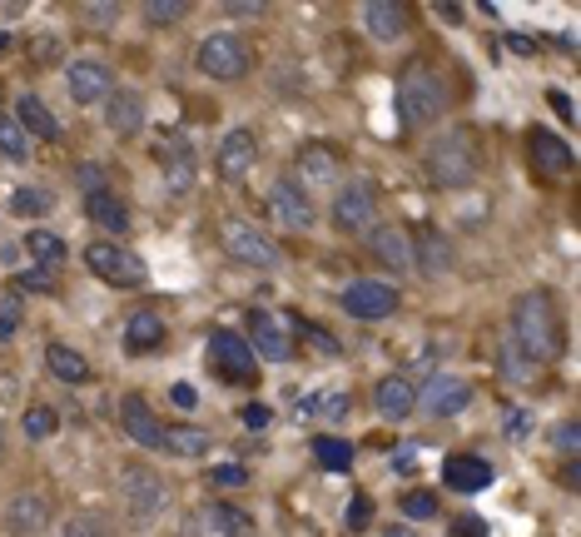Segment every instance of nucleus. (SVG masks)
<instances>
[{
  "mask_svg": "<svg viewBox=\"0 0 581 537\" xmlns=\"http://www.w3.org/2000/svg\"><path fill=\"white\" fill-rule=\"evenodd\" d=\"M269 418H273V408H264V403L244 408V423H248V428H269Z\"/></svg>",
  "mask_w": 581,
  "mask_h": 537,
  "instance_id": "nucleus-52",
  "label": "nucleus"
},
{
  "mask_svg": "<svg viewBox=\"0 0 581 537\" xmlns=\"http://www.w3.org/2000/svg\"><path fill=\"white\" fill-rule=\"evenodd\" d=\"M20 249H26L30 264H40V269H60V264H65V239L50 234V230H30Z\"/></svg>",
  "mask_w": 581,
  "mask_h": 537,
  "instance_id": "nucleus-32",
  "label": "nucleus"
},
{
  "mask_svg": "<svg viewBox=\"0 0 581 537\" xmlns=\"http://www.w3.org/2000/svg\"><path fill=\"white\" fill-rule=\"evenodd\" d=\"M497 373H502L507 383H532L537 379V363L512 344V334H502V349H497Z\"/></svg>",
  "mask_w": 581,
  "mask_h": 537,
  "instance_id": "nucleus-33",
  "label": "nucleus"
},
{
  "mask_svg": "<svg viewBox=\"0 0 581 537\" xmlns=\"http://www.w3.org/2000/svg\"><path fill=\"white\" fill-rule=\"evenodd\" d=\"M209 369L219 373L224 383H254L259 379V359L234 328H214L209 334Z\"/></svg>",
  "mask_w": 581,
  "mask_h": 537,
  "instance_id": "nucleus-8",
  "label": "nucleus"
},
{
  "mask_svg": "<svg viewBox=\"0 0 581 537\" xmlns=\"http://www.w3.org/2000/svg\"><path fill=\"white\" fill-rule=\"evenodd\" d=\"M199 70L209 75V80H244L248 70H254V50H248V40L244 36H234V30H214V36H204L199 40Z\"/></svg>",
  "mask_w": 581,
  "mask_h": 537,
  "instance_id": "nucleus-6",
  "label": "nucleus"
},
{
  "mask_svg": "<svg viewBox=\"0 0 581 537\" xmlns=\"http://www.w3.org/2000/svg\"><path fill=\"white\" fill-rule=\"evenodd\" d=\"M248 349H254V359H269V363H289L293 359V338L289 328H283L279 314H264V308H254L248 314Z\"/></svg>",
  "mask_w": 581,
  "mask_h": 537,
  "instance_id": "nucleus-11",
  "label": "nucleus"
},
{
  "mask_svg": "<svg viewBox=\"0 0 581 537\" xmlns=\"http://www.w3.org/2000/svg\"><path fill=\"white\" fill-rule=\"evenodd\" d=\"M477 165H482V155H477V140L467 130H442L438 140L423 150V179L432 189H462L477 179Z\"/></svg>",
  "mask_w": 581,
  "mask_h": 537,
  "instance_id": "nucleus-3",
  "label": "nucleus"
},
{
  "mask_svg": "<svg viewBox=\"0 0 581 537\" xmlns=\"http://www.w3.org/2000/svg\"><path fill=\"white\" fill-rule=\"evenodd\" d=\"M383 537H417V532H413V528H387Z\"/></svg>",
  "mask_w": 581,
  "mask_h": 537,
  "instance_id": "nucleus-59",
  "label": "nucleus"
},
{
  "mask_svg": "<svg viewBox=\"0 0 581 537\" xmlns=\"http://www.w3.org/2000/svg\"><path fill=\"white\" fill-rule=\"evenodd\" d=\"M348 393H338V388H328V393H309L299 403V423H318V418H328V423H343L348 418Z\"/></svg>",
  "mask_w": 581,
  "mask_h": 537,
  "instance_id": "nucleus-31",
  "label": "nucleus"
},
{
  "mask_svg": "<svg viewBox=\"0 0 581 537\" xmlns=\"http://www.w3.org/2000/svg\"><path fill=\"white\" fill-rule=\"evenodd\" d=\"M105 124L120 134V140H134L144 130V100L140 90H110L105 95Z\"/></svg>",
  "mask_w": 581,
  "mask_h": 537,
  "instance_id": "nucleus-20",
  "label": "nucleus"
},
{
  "mask_svg": "<svg viewBox=\"0 0 581 537\" xmlns=\"http://www.w3.org/2000/svg\"><path fill=\"white\" fill-rule=\"evenodd\" d=\"M363 26L373 40H403L407 36V5L403 0H368L363 5Z\"/></svg>",
  "mask_w": 581,
  "mask_h": 537,
  "instance_id": "nucleus-25",
  "label": "nucleus"
},
{
  "mask_svg": "<svg viewBox=\"0 0 581 537\" xmlns=\"http://www.w3.org/2000/svg\"><path fill=\"white\" fill-rule=\"evenodd\" d=\"M164 349V318L154 314V308H134L130 324H124V353H134V359H144V353Z\"/></svg>",
  "mask_w": 581,
  "mask_h": 537,
  "instance_id": "nucleus-26",
  "label": "nucleus"
},
{
  "mask_svg": "<svg viewBox=\"0 0 581 537\" xmlns=\"http://www.w3.org/2000/svg\"><path fill=\"white\" fill-rule=\"evenodd\" d=\"M348 308L353 318H387L397 308V289L387 279H358L343 289V299H338Z\"/></svg>",
  "mask_w": 581,
  "mask_h": 537,
  "instance_id": "nucleus-14",
  "label": "nucleus"
},
{
  "mask_svg": "<svg viewBox=\"0 0 581 537\" xmlns=\"http://www.w3.org/2000/svg\"><path fill=\"white\" fill-rule=\"evenodd\" d=\"M209 522H214L224 537H248V532H254V518H248L244 508H229V502H214V508H209Z\"/></svg>",
  "mask_w": 581,
  "mask_h": 537,
  "instance_id": "nucleus-38",
  "label": "nucleus"
},
{
  "mask_svg": "<svg viewBox=\"0 0 581 537\" xmlns=\"http://www.w3.org/2000/svg\"><path fill=\"white\" fill-rule=\"evenodd\" d=\"M224 10H229V16H238V20H248V16H259V10H269V5H264V0H229Z\"/></svg>",
  "mask_w": 581,
  "mask_h": 537,
  "instance_id": "nucleus-51",
  "label": "nucleus"
},
{
  "mask_svg": "<svg viewBox=\"0 0 581 537\" xmlns=\"http://www.w3.org/2000/svg\"><path fill=\"white\" fill-rule=\"evenodd\" d=\"M55 537H110V532H105V522H95V518H70Z\"/></svg>",
  "mask_w": 581,
  "mask_h": 537,
  "instance_id": "nucleus-48",
  "label": "nucleus"
},
{
  "mask_svg": "<svg viewBox=\"0 0 581 537\" xmlns=\"http://www.w3.org/2000/svg\"><path fill=\"white\" fill-rule=\"evenodd\" d=\"M373 403H378V413L387 423H403V418L417 413V388H413V379L393 373V379H383L378 388H373Z\"/></svg>",
  "mask_w": 581,
  "mask_h": 537,
  "instance_id": "nucleus-23",
  "label": "nucleus"
},
{
  "mask_svg": "<svg viewBox=\"0 0 581 537\" xmlns=\"http://www.w3.org/2000/svg\"><path fill=\"white\" fill-rule=\"evenodd\" d=\"M16 289L20 294H55V289H60V269H40V264H30L26 274H20V279H16Z\"/></svg>",
  "mask_w": 581,
  "mask_h": 537,
  "instance_id": "nucleus-41",
  "label": "nucleus"
},
{
  "mask_svg": "<svg viewBox=\"0 0 581 537\" xmlns=\"http://www.w3.org/2000/svg\"><path fill=\"white\" fill-rule=\"evenodd\" d=\"M254 165H259L254 130H229V134H224V140H219V175L224 179H244Z\"/></svg>",
  "mask_w": 581,
  "mask_h": 537,
  "instance_id": "nucleus-22",
  "label": "nucleus"
},
{
  "mask_svg": "<svg viewBox=\"0 0 581 537\" xmlns=\"http://www.w3.org/2000/svg\"><path fill=\"white\" fill-rule=\"evenodd\" d=\"M512 344L527 353L532 363H552L562 353V314H556V299L546 289H527L512 304Z\"/></svg>",
  "mask_w": 581,
  "mask_h": 537,
  "instance_id": "nucleus-1",
  "label": "nucleus"
},
{
  "mask_svg": "<svg viewBox=\"0 0 581 537\" xmlns=\"http://www.w3.org/2000/svg\"><path fill=\"white\" fill-rule=\"evenodd\" d=\"M85 214H90V224H100V230H110L115 239H120L124 230H130V204H124L115 189L85 194Z\"/></svg>",
  "mask_w": 581,
  "mask_h": 537,
  "instance_id": "nucleus-28",
  "label": "nucleus"
},
{
  "mask_svg": "<svg viewBox=\"0 0 581 537\" xmlns=\"http://www.w3.org/2000/svg\"><path fill=\"white\" fill-rule=\"evenodd\" d=\"M0 155L5 159H26L30 155V140H26V130L16 124V115H0Z\"/></svg>",
  "mask_w": 581,
  "mask_h": 537,
  "instance_id": "nucleus-40",
  "label": "nucleus"
},
{
  "mask_svg": "<svg viewBox=\"0 0 581 537\" xmlns=\"http://www.w3.org/2000/svg\"><path fill=\"white\" fill-rule=\"evenodd\" d=\"M45 363H50V373L60 383H90V379H95V369L85 363V353H75L70 344H60V338L45 349Z\"/></svg>",
  "mask_w": 581,
  "mask_h": 537,
  "instance_id": "nucleus-30",
  "label": "nucleus"
},
{
  "mask_svg": "<svg viewBox=\"0 0 581 537\" xmlns=\"http://www.w3.org/2000/svg\"><path fill=\"white\" fill-rule=\"evenodd\" d=\"M120 423H124V433H130L140 448H159L164 443V423L154 418V408H150V398L144 393H130L120 403Z\"/></svg>",
  "mask_w": 581,
  "mask_h": 537,
  "instance_id": "nucleus-18",
  "label": "nucleus"
},
{
  "mask_svg": "<svg viewBox=\"0 0 581 537\" xmlns=\"http://www.w3.org/2000/svg\"><path fill=\"white\" fill-rule=\"evenodd\" d=\"M5 528H10V537L45 532L50 528V498H45L40 488H20V493L5 502Z\"/></svg>",
  "mask_w": 581,
  "mask_h": 537,
  "instance_id": "nucleus-13",
  "label": "nucleus"
},
{
  "mask_svg": "<svg viewBox=\"0 0 581 537\" xmlns=\"http://www.w3.org/2000/svg\"><path fill=\"white\" fill-rule=\"evenodd\" d=\"M65 85H70V100L75 105H100V100L110 95V70L100 60H75L70 70H65Z\"/></svg>",
  "mask_w": 581,
  "mask_h": 537,
  "instance_id": "nucleus-21",
  "label": "nucleus"
},
{
  "mask_svg": "<svg viewBox=\"0 0 581 537\" xmlns=\"http://www.w3.org/2000/svg\"><path fill=\"white\" fill-rule=\"evenodd\" d=\"M552 110H556V115H562V120H572V100H566L562 90H552Z\"/></svg>",
  "mask_w": 581,
  "mask_h": 537,
  "instance_id": "nucleus-57",
  "label": "nucleus"
},
{
  "mask_svg": "<svg viewBox=\"0 0 581 537\" xmlns=\"http://www.w3.org/2000/svg\"><path fill=\"white\" fill-rule=\"evenodd\" d=\"M75 185L85 189V194H100V189H110V169L95 165V159H85V165L75 169Z\"/></svg>",
  "mask_w": 581,
  "mask_h": 537,
  "instance_id": "nucleus-45",
  "label": "nucleus"
},
{
  "mask_svg": "<svg viewBox=\"0 0 581 537\" xmlns=\"http://www.w3.org/2000/svg\"><path fill=\"white\" fill-rule=\"evenodd\" d=\"M502 45H507L512 55H537V40H532V36H507Z\"/></svg>",
  "mask_w": 581,
  "mask_h": 537,
  "instance_id": "nucleus-53",
  "label": "nucleus"
},
{
  "mask_svg": "<svg viewBox=\"0 0 581 537\" xmlns=\"http://www.w3.org/2000/svg\"><path fill=\"white\" fill-rule=\"evenodd\" d=\"M438 16L448 20V26H462V5H452V0H442V5H438Z\"/></svg>",
  "mask_w": 581,
  "mask_h": 537,
  "instance_id": "nucleus-56",
  "label": "nucleus"
},
{
  "mask_svg": "<svg viewBox=\"0 0 581 537\" xmlns=\"http://www.w3.org/2000/svg\"><path fill=\"white\" fill-rule=\"evenodd\" d=\"M224 249H229V259L248 269H279V244L244 220H224Z\"/></svg>",
  "mask_w": 581,
  "mask_h": 537,
  "instance_id": "nucleus-10",
  "label": "nucleus"
},
{
  "mask_svg": "<svg viewBox=\"0 0 581 537\" xmlns=\"http://www.w3.org/2000/svg\"><path fill=\"white\" fill-rule=\"evenodd\" d=\"M244 467H238V463H219V467H214V473H209V483L214 488H238V483H244Z\"/></svg>",
  "mask_w": 581,
  "mask_h": 537,
  "instance_id": "nucleus-49",
  "label": "nucleus"
},
{
  "mask_svg": "<svg viewBox=\"0 0 581 537\" xmlns=\"http://www.w3.org/2000/svg\"><path fill=\"white\" fill-rule=\"evenodd\" d=\"M204 448H209V433H204V428H189V423H179V428H164V443H159V453H174V458H199Z\"/></svg>",
  "mask_w": 581,
  "mask_h": 537,
  "instance_id": "nucleus-34",
  "label": "nucleus"
},
{
  "mask_svg": "<svg viewBox=\"0 0 581 537\" xmlns=\"http://www.w3.org/2000/svg\"><path fill=\"white\" fill-rule=\"evenodd\" d=\"M16 124L26 130V140H45V145L60 140V120H55L50 105H45L40 95H30V90L16 100Z\"/></svg>",
  "mask_w": 581,
  "mask_h": 537,
  "instance_id": "nucleus-24",
  "label": "nucleus"
},
{
  "mask_svg": "<svg viewBox=\"0 0 581 537\" xmlns=\"http://www.w3.org/2000/svg\"><path fill=\"white\" fill-rule=\"evenodd\" d=\"M60 428V413H55L50 403H30L26 413H20V433H26V438H50V433Z\"/></svg>",
  "mask_w": 581,
  "mask_h": 537,
  "instance_id": "nucleus-39",
  "label": "nucleus"
},
{
  "mask_svg": "<svg viewBox=\"0 0 581 537\" xmlns=\"http://www.w3.org/2000/svg\"><path fill=\"white\" fill-rule=\"evenodd\" d=\"M417 403H423L432 418H458L462 408L472 403V383H467V379H452V373H432L428 388L417 393Z\"/></svg>",
  "mask_w": 581,
  "mask_h": 537,
  "instance_id": "nucleus-15",
  "label": "nucleus"
},
{
  "mask_svg": "<svg viewBox=\"0 0 581 537\" xmlns=\"http://www.w3.org/2000/svg\"><path fill=\"white\" fill-rule=\"evenodd\" d=\"M527 155H532V165H537L542 175H572L576 169L572 145H566L562 134H552V130H527Z\"/></svg>",
  "mask_w": 581,
  "mask_h": 537,
  "instance_id": "nucleus-16",
  "label": "nucleus"
},
{
  "mask_svg": "<svg viewBox=\"0 0 581 537\" xmlns=\"http://www.w3.org/2000/svg\"><path fill=\"white\" fill-rule=\"evenodd\" d=\"M333 224L343 234H368L373 224H378V189H373V179L353 175L348 185H338V194H333Z\"/></svg>",
  "mask_w": 581,
  "mask_h": 537,
  "instance_id": "nucleus-7",
  "label": "nucleus"
},
{
  "mask_svg": "<svg viewBox=\"0 0 581 537\" xmlns=\"http://www.w3.org/2000/svg\"><path fill=\"white\" fill-rule=\"evenodd\" d=\"M368 254L378 259L383 269H393V274L413 269V244H407V234L397 230V224H373L368 230Z\"/></svg>",
  "mask_w": 581,
  "mask_h": 537,
  "instance_id": "nucleus-17",
  "label": "nucleus"
},
{
  "mask_svg": "<svg viewBox=\"0 0 581 537\" xmlns=\"http://www.w3.org/2000/svg\"><path fill=\"white\" fill-rule=\"evenodd\" d=\"M338 169H343V155H338L333 145H323V140H309V145L299 150V159H293V179H299L309 194H313L318 185H333Z\"/></svg>",
  "mask_w": 581,
  "mask_h": 537,
  "instance_id": "nucleus-12",
  "label": "nucleus"
},
{
  "mask_svg": "<svg viewBox=\"0 0 581 537\" xmlns=\"http://www.w3.org/2000/svg\"><path fill=\"white\" fill-rule=\"evenodd\" d=\"M10 50V36H0V55H5Z\"/></svg>",
  "mask_w": 581,
  "mask_h": 537,
  "instance_id": "nucleus-60",
  "label": "nucleus"
},
{
  "mask_svg": "<svg viewBox=\"0 0 581 537\" xmlns=\"http://www.w3.org/2000/svg\"><path fill=\"white\" fill-rule=\"evenodd\" d=\"M10 209H16L20 220H45V214L55 209V194L40 189V185H20L16 194H10Z\"/></svg>",
  "mask_w": 581,
  "mask_h": 537,
  "instance_id": "nucleus-35",
  "label": "nucleus"
},
{
  "mask_svg": "<svg viewBox=\"0 0 581 537\" xmlns=\"http://www.w3.org/2000/svg\"><path fill=\"white\" fill-rule=\"evenodd\" d=\"M403 512L407 518H438V493H428V488L403 493Z\"/></svg>",
  "mask_w": 581,
  "mask_h": 537,
  "instance_id": "nucleus-46",
  "label": "nucleus"
},
{
  "mask_svg": "<svg viewBox=\"0 0 581 537\" xmlns=\"http://www.w3.org/2000/svg\"><path fill=\"white\" fill-rule=\"evenodd\" d=\"M79 20L95 26V30H105V26H115V20H120V5H115V0H90V5H79Z\"/></svg>",
  "mask_w": 581,
  "mask_h": 537,
  "instance_id": "nucleus-44",
  "label": "nucleus"
},
{
  "mask_svg": "<svg viewBox=\"0 0 581 537\" xmlns=\"http://www.w3.org/2000/svg\"><path fill=\"white\" fill-rule=\"evenodd\" d=\"M373 522V498L368 493H353V502H348V532H363Z\"/></svg>",
  "mask_w": 581,
  "mask_h": 537,
  "instance_id": "nucleus-47",
  "label": "nucleus"
},
{
  "mask_svg": "<svg viewBox=\"0 0 581 537\" xmlns=\"http://www.w3.org/2000/svg\"><path fill=\"white\" fill-rule=\"evenodd\" d=\"M562 483H566V488H572V493H576V483H581V473H576V458H566V467H562Z\"/></svg>",
  "mask_w": 581,
  "mask_h": 537,
  "instance_id": "nucleus-58",
  "label": "nucleus"
},
{
  "mask_svg": "<svg viewBox=\"0 0 581 537\" xmlns=\"http://www.w3.org/2000/svg\"><path fill=\"white\" fill-rule=\"evenodd\" d=\"M502 428H507V438H527V428H532V418L522 413V408H512V413L502 418Z\"/></svg>",
  "mask_w": 581,
  "mask_h": 537,
  "instance_id": "nucleus-50",
  "label": "nucleus"
},
{
  "mask_svg": "<svg viewBox=\"0 0 581 537\" xmlns=\"http://www.w3.org/2000/svg\"><path fill=\"white\" fill-rule=\"evenodd\" d=\"M313 458L323 463L328 473H348V467H353V448L343 438H333V433H323V438L313 443Z\"/></svg>",
  "mask_w": 581,
  "mask_h": 537,
  "instance_id": "nucleus-37",
  "label": "nucleus"
},
{
  "mask_svg": "<svg viewBox=\"0 0 581 537\" xmlns=\"http://www.w3.org/2000/svg\"><path fill=\"white\" fill-rule=\"evenodd\" d=\"M269 209H273V220H279L283 230H293V234L313 230V220H318L313 194L303 189L293 175H283V179H273V185H269Z\"/></svg>",
  "mask_w": 581,
  "mask_h": 537,
  "instance_id": "nucleus-9",
  "label": "nucleus"
},
{
  "mask_svg": "<svg viewBox=\"0 0 581 537\" xmlns=\"http://www.w3.org/2000/svg\"><path fill=\"white\" fill-rule=\"evenodd\" d=\"M20 328H26V304H20V289L10 284V289L0 294V344H10Z\"/></svg>",
  "mask_w": 581,
  "mask_h": 537,
  "instance_id": "nucleus-36",
  "label": "nucleus"
},
{
  "mask_svg": "<svg viewBox=\"0 0 581 537\" xmlns=\"http://www.w3.org/2000/svg\"><path fill=\"white\" fill-rule=\"evenodd\" d=\"M85 269L95 274V279H105L110 289H140V284L150 279L144 259L134 254V249H124L120 239H95V244H85Z\"/></svg>",
  "mask_w": 581,
  "mask_h": 537,
  "instance_id": "nucleus-5",
  "label": "nucleus"
},
{
  "mask_svg": "<svg viewBox=\"0 0 581 537\" xmlns=\"http://www.w3.org/2000/svg\"><path fill=\"white\" fill-rule=\"evenodd\" d=\"M448 105H452L448 75L428 60H407L403 75H397V115H403V124H413V130L438 124L448 115Z\"/></svg>",
  "mask_w": 581,
  "mask_h": 537,
  "instance_id": "nucleus-2",
  "label": "nucleus"
},
{
  "mask_svg": "<svg viewBox=\"0 0 581 537\" xmlns=\"http://www.w3.org/2000/svg\"><path fill=\"white\" fill-rule=\"evenodd\" d=\"M120 498H124V518H130L134 528H150L159 512H164V502H169V483L154 473V467L130 463L120 473Z\"/></svg>",
  "mask_w": 581,
  "mask_h": 537,
  "instance_id": "nucleus-4",
  "label": "nucleus"
},
{
  "mask_svg": "<svg viewBox=\"0 0 581 537\" xmlns=\"http://www.w3.org/2000/svg\"><path fill=\"white\" fill-rule=\"evenodd\" d=\"M576 418H562V423H552V433H546V443H552L556 453H562V458H576Z\"/></svg>",
  "mask_w": 581,
  "mask_h": 537,
  "instance_id": "nucleus-43",
  "label": "nucleus"
},
{
  "mask_svg": "<svg viewBox=\"0 0 581 537\" xmlns=\"http://www.w3.org/2000/svg\"><path fill=\"white\" fill-rule=\"evenodd\" d=\"M413 269H423V274H448L452 269V244L442 239L438 230H417V239H413Z\"/></svg>",
  "mask_w": 581,
  "mask_h": 537,
  "instance_id": "nucleus-29",
  "label": "nucleus"
},
{
  "mask_svg": "<svg viewBox=\"0 0 581 537\" xmlns=\"http://www.w3.org/2000/svg\"><path fill=\"white\" fill-rule=\"evenodd\" d=\"M442 483L452 493H482V488H492V463L477 458V453H452L442 463Z\"/></svg>",
  "mask_w": 581,
  "mask_h": 537,
  "instance_id": "nucleus-19",
  "label": "nucleus"
},
{
  "mask_svg": "<svg viewBox=\"0 0 581 537\" xmlns=\"http://www.w3.org/2000/svg\"><path fill=\"white\" fill-rule=\"evenodd\" d=\"M169 398H174L179 408H194V403H199V393H194L189 383H174V388H169Z\"/></svg>",
  "mask_w": 581,
  "mask_h": 537,
  "instance_id": "nucleus-54",
  "label": "nucleus"
},
{
  "mask_svg": "<svg viewBox=\"0 0 581 537\" xmlns=\"http://www.w3.org/2000/svg\"><path fill=\"white\" fill-rule=\"evenodd\" d=\"M189 16V0H150L144 5V20L150 26H174V20H185Z\"/></svg>",
  "mask_w": 581,
  "mask_h": 537,
  "instance_id": "nucleus-42",
  "label": "nucleus"
},
{
  "mask_svg": "<svg viewBox=\"0 0 581 537\" xmlns=\"http://www.w3.org/2000/svg\"><path fill=\"white\" fill-rule=\"evenodd\" d=\"M452 537H487V528H482L477 518H462L458 528H452Z\"/></svg>",
  "mask_w": 581,
  "mask_h": 537,
  "instance_id": "nucleus-55",
  "label": "nucleus"
},
{
  "mask_svg": "<svg viewBox=\"0 0 581 537\" xmlns=\"http://www.w3.org/2000/svg\"><path fill=\"white\" fill-rule=\"evenodd\" d=\"M159 155H164V185L174 194L194 189V175H199V169H194V145L185 140V134H169Z\"/></svg>",
  "mask_w": 581,
  "mask_h": 537,
  "instance_id": "nucleus-27",
  "label": "nucleus"
}]
</instances>
